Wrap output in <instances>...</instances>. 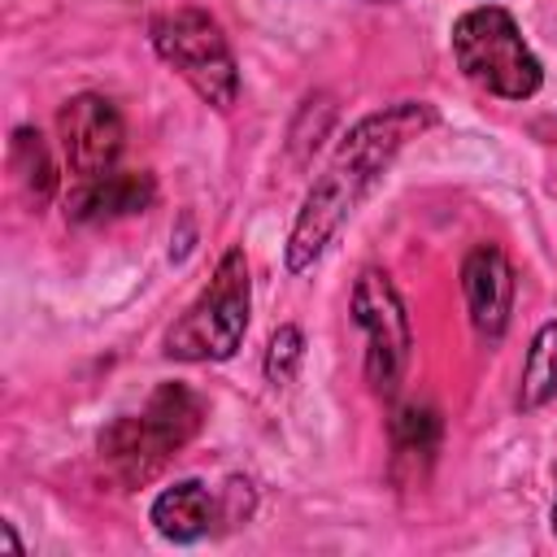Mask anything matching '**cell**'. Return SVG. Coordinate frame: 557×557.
Segmentation results:
<instances>
[{
	"label": "cell",
	"instance_id": "obj_1",
	"mask_svg": "<svg viewBox=\"0 0 557 557\" xmlns=\"http://www.w3.org/2000/svg\"><path fill=\"white\" fill-rule=\"evenodd\" d=\"M431 122H435V113L426 104L405 100L383 113H370L366 122H357L348 131V139L335 148L331 165L318 174V183L309 187V196L296 213V226L287 239V270H305L322 257L331 235L361 205V196L374 187V178L392 165V157L405 148V139H413Z\"/></svg>",
	"mask_w": 557,
	"mask_h": 557
},
{
	"label": "cell",
	"instance_id": "obj_2",
	"mask_svg": "<svg viewBox=\"0 0 557 557\" xmlns=\"http://www.w3.org/2000/svg\"><path fill=\"white\" fill-rule=\"evenodd\" d=\"M200 418H205V405L183 383H165L152 392L144 413H131L104 426L100 461L122 487H144L200 431Z\"/></svg>",
	"mask_w": 557,
	"mask_h": 557
},
{
	"label": "cell",
	"instance_id": "obj_3",
	"mask_svg": "<svg viewBox=\"0 0 557 557\" xmlns=\"http://www.w3.org/2000/svg\"><path fill=\"white\" fill-rule=\"evenodd\" d=\"M453 57L466 70V78H474L479 87L505 96V100H527L540 91V61L531 57V48L522 44L513 17L496 4L470 9L457 17L453 26Z\"/></svg>",
	"mask_w": 557,
	"mask_h": 557
},
{
	"label": "cell",
	"instance_id": "obj_4",
	"mask_svg": "<svg viewBox=\"0 0 557 557\" xmlns=\"http://www.w3.org/2000/svg\"><path fill=\"white\" fill-rule=\"evenodd\" d=\"M248 326V265L244 252L231 248L209 287L187 305V313L170 326L165 335V352L178 361H226Z\"/></svg>",
	"mask_w": 557,
	"mask_h": 557
},
{
	"label": "cell",
	"instance_id": "obj_5",
	"mask_svg": "<svg viewBox=\"0 0 557 557\" xmlns=\"http://www.w3.org/2000/svg\"><path fill=\"white\" fill-rule=\"evenodd\" d=\"M152 48L161 52L165 65H174L200 100L226 109L239 91V70L231 57V44L222 26L205 9H170L152 17Z\"/></svg>",
	"mask_w": 557,
	"mask_h": 557
},
{
	"label": "cell",
	"instance_id": "obj_6",
	"mask_svg": "<svg viewBox=\"0 0 557 557\" xmlns=\"http://www.w3.org/2000/svg\"><path fill=\"white\" fill-rule=\"evenodd\" d=\"M352 318L370 339V348H366L370 387L392 392L409 366L413 331H409V313L400 305V292L392 287V278L383 270H361L357 287H352Z\"/></svg>",
	"mask_w": 557,
	"mask_h": 557
},
{
	"label": "cell",
	"instance_id": "obj_7",
	"mask_svg": "<svg viewBox=\"0 0 557 557\" xmlns=\"http://www.w3.org/2000/svg\"><path fill=\"white\" fill-rule=\"evenodd\" d=\"M57 131H61V148L65 161L78 178H96L109 174L117 152H122V113L104 100V96H74L65 100V109L57 113Z\"/></svg>",
	"mask_w": 557,
	"mask_h": 557
},
{
	"label": "cell",
	"instance_id": "obj_8",
	"mask_svg": "<svg viewBox=\"0 0 557 557\" xmlns=\"http://www.w3.org/2000/svg\"><path fill=\"white\" fill-rule=\"evenodd\" d=\"M461 287L470 300V318L483 335H500L513 309V265L496 244H479L461 265Z\"/></svg>",
	"mask_w": 557,
	"mask_h": 557
},
{
	"label": "cell",
	"instance_id": "obj_9",
	"mask_svg": "<svg viewBox=\"0 0 557 557\" xmlns=\"http://www.w3.org/2000/svg\"><path fill=\"white\" fill-rule=\"evenodd\" d=\"M152 196H157L152 174H144V170H109V174L83 178V187L70 196V218L74 222H104V218L144 213L152 205Z\"/></svg>",
	"mask_w": 557,
	"mask_h": 557
},
{
	"label": "cell",
	"instance_id": "obj_10",
	"mask_svg": "<svg viewBox=\"0 0 557 557\" xmlns=\"http://www.w3.org/2000/svg\"><path fill=\"white\" fill-rule=\"evenodd\" d=\"M152 522H157V531L165 540H178V544L200 540L209 531V522H213V500L196 479H183V483L165 487L152 500Z\"/></svg>",
	"mask_w": 557,
	"mask_h": 557
},
{
	"label": "cell",
	"instance_id": "obj_11",
	"mask_svg": "<svg viewBox=\"0 0 557 557\" xmlns=\"http://www.w3.org/2000/svg\"><path fill=\"white\" fill-rule=\"evenodd\" d=\"M548 396H557V322H544L527 348L522 361V409H540Z\"/></svg>",
	"mask_w": 557,
	"mask_h": 557
},
{
	"label": "cell",
	"instance_id": "obj_12",
	"mask_svg": "<svg viewBox=\"0 0 557 557\" xmlns=\"http://www.w3.org/2000/svg\"><path fill=\"white\" fill-rule=\"evenodd\" d=\"M13 174L22 178V187L35 196V200H48L52 187H57V170H52V157L44 148V139L35 131H13Z\"/></svg>",
	"mask_w": 557,
	"mask_h": 557
},
{
	"label": "cell",
	"instance_id": "obj_13",
	"mask_svg": "<svg viewBox=\"0 0 557 557\" xmlns=\"http://www.w3.org/2000/svg\"><path fill=\"white\" fill-rule=\"evenodd\" d=\"M392 435H396L400 457H431L435 440H440V418L426 405H405L392 422Z\"/></svg>",
	"mask_w": 557,
	"mask_h": 557
},
{
	"label": "cell",
	"instance_id": "obj_14",
	"mask_svg": "<svg viewBox=\"0 0 557 557\" xmlns=\"http://www.w3.org/2000/svg\"><path fill=\"white\" fill-rule=\"evenodd\" d=\"M296 361H300V331H296V326L274 331L270 352H265V374H270V383H287V379L296 374Z\"/></svg>",
	"mask_w": 557,
	"mask_h": 557
},
{
	"label": "cell",
	"instance_id": "obj_15",
	"mask_svg": "<svg viewBox=\"0 0 557 557\" xmlns=\"http://www.w3.org/2000/svg\"><path fill=\"white\" fill-rule=\"evenodd\" d=\"M553 531H557V500H553Z\"/></svg>",
	"mask_w": 557,
	"mask_h": 557
}]
</instances>
